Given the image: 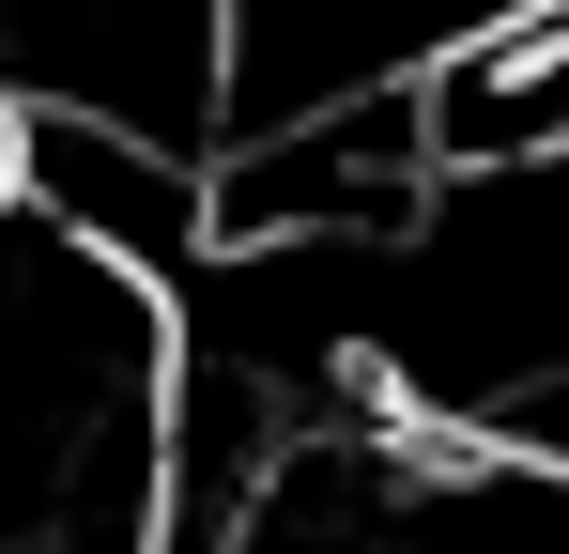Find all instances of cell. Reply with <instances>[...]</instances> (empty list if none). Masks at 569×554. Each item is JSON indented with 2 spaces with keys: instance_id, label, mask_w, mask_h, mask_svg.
<instances>
[{
  "instance_id": "cell-4",
  "label": "cell",
  "mask_w": 569,
  "mask_h": 554,
  "mask_svg": "<svg viewBox=\"0 0 569 554\" xmlns=\"http://www.w3.org/2000/svg\"><path fill=\"white\" fill-rule=\"evenodd\" d=\"M492 432H508V447H555V462H569V369H555V385H523Z\"/></svg>"
},
{
  "instance_id": "cell-1",
  "label": "cell",
  "mask_w": 569,
  "mask_h": 554,
  "mask_svg": "<svg viewBox=\"0 0 569 554\" xmlns=\"http://www.w3.org/2000/svg\"><path fill=\"white\" fill-rule=\"evenodd\" d=\"M0 108H108L216 155L231 123V0H0Z\"/></svg>"
},
{
  "instance_id": "cell-3",
  "label": "cell",
  "mask_w": 569,
  "mask_h": 554,
  "mask_svg": "<svg viewBox=\"0 0 569 554\" xmlns=\"http://www.w3.org/2000/svg\"><path fill=\"white\" fill-rule=\"evenodd\" d=\"M416 155L431 170H508L569 155V0H492L447 47H416Z\"/></svg>"
},
{
  "instance_id": "cell-2",
  "label": "cell",
  "mask_w": 569,
  "mask_h": 554,
  "mask_svg": "<svg viewBox=\"0 0 569 554\" xmlns=\"http://www.w3.org/2000/svg\"><path fill=\"white\" fill-rule=\"evenodd\" d=\"M0 200L47 216V231H78L93 263L154 277V293H186L200 247H216V216H200V155L108 123V108H0Z\"/></svg>"
}]
</instances>
